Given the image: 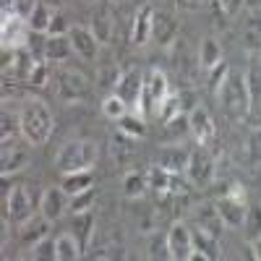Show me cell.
I'll list each match as a JSON object with an SVG mask.
<instances>
[{
    "instance_id": "obj_1",
    "label": "cell",
    "mask_w": 261,
    "mask_h": 261,
    "mask_svg": "<svg viewBox=\"0 0 261 261\" xmlns=\"http://www.w3.org/2000/svg\"><path fill=\"white\" fill-rule=\"evenodd\" d=\"M53 125H55V120H53L50 107L39 99L27 102L18 115V130L24 134L27 144H32V146L47 144V139L53 136Z\"/></svg>"
},
{
    "instance_id": "obj_2",
    "label": "cell",
    "mask_w": 261,
    "mask_h": 261,
    "mask_svg": "<svg viewBox=\"0 0 261 261\" xmlns=\"http://www.w3.org/2000/svg\"><path fill=\"white\" fill-rule=\"evenodd\" d=\"M217 99H220L222 110L227 113V118L232 120H243L251 113V99H248V89H246V76L230 71L225 76V81L217 89Z\"/></svg>"
},
{
    "instance_id": "obj_3",
    "label": "cell",
    "mask_w": 261,
    "mask_h": 261,
    "mask_svg": "<svg viewBox=\"0 0 261 261\" xmlns=\"http://www.w3.org/2000/svg\"><path fill=\"white\" fill-rule=\"evenodd\" d=\"M99 157V149L94 141L89 139H79V141H68L55 157V167L63 175H71V172H84L89 170Z\"/></svg>"
},
{
    "instance_id": "obj_4",
    "label": "cell",
    "mask_w": 261,
    "mask_h": 261,
    "mask_svg": "<svg viewBox=\"0 0 261 261\" xmlns=\"http://www.w3.org/2000/svg\"><path fill=\"white\" fill-rule=\"evenodd\" d=\"M167 97V79L162 71H149L144 76V92H141V102L136 110L144 113V110H160V105L165 102Z\"/></svg>"
},
{
    "instance_id": "obj_5",
    "label": "cell",
    "mask_w": 261,
    "mask_h": 261,
    "mask_svg": "<svg viewBox=\"0 0 261 261\" xmlns=\"http://www.w3.org/2000/svg\"><path fill=\"white\" fill-rule=\"evenodd\" d=\"M89 79L79 71H63L58 76V97L65 102H81L89 97Z\"/></svg>"
},
{
    "instance_id": "obj_6",
    "label": "cell",
    "mask_w": 261,
    "mask_h": 261,
    "mask_svg": "<svg viewBox=\"0 0 261 261\" xmlns=\"http://www.w3.org/2000/svg\"><path fill=\"white\" fill-rule=\"evenodd\" d=\"M144 92V76L139 68H128L115 79V94L128 105V107H139Z\"/></svg>"
},
{
    "instance_id": "obj_7",
    "label": "cell",
    "mask_w": 261,
    "mask_h": 261,
    "mask_svg": "<svg viewBox=\"0 0 261 261\" xmlns=\"http://www.w3.org/2000/svg\"><path fill=\"white\" fill-rule=\"evenodd\" d=\"M186 175L193 186H209L214 178V160L206 149H196L191 151L188 157V167H186Z\"/></svg>"
},
{
    "instance_id": "obj_8",
    "label": "cell",
    "mask_w": 261,
    "mask_h": 261,
    "mask_svg": "<svg viewBox=\"0 0 261 261\" xmlns=\"http://www.w3.org/2000/svg\"><path fill=\"white\" fill-rule=\"evenodd\" d=\"M6 217L11 222H18V225L32 220V196H29L27 186H13L11 188V193L6 196Z\"/></svg>"
},
{
    "instance_id": "obj_9",
    "label": "cell",
    "mask_w": 261,
    "mask_h": 261,
    "mask_svg": "<svg viewBox=\"0 0 261 261\" xmlns=\"http://www.w3.org/2000/svg\"><path fill=\"white\" fill-rule=\"evenodd\" d=\"M167 248H170V258L178 261H188L193 256V232L186 225H172L167 232Z\"/></svg>"
},
{
    "instance_id": "obj_10",
    "label": "cell",
    "mask_w": 261,
    "mask_h": 261,
    "mask_svg": "<svg viewBox=\"0 0 261 261\" xmlns=\"http://www.w3.org/2000/svg\"><path fill=\"white\" fill-rule=\"evenodd\" d=\"M0 32H3V47L8 50H18L24 47L27 42V32H29V21L21 18L18 13H11V16H3V27H0Z\"/></svg>"
},
{
    "instance_id": "obj_11",
    "label": "cell",
    "mask_w": 261,
    "mask_h": 261,
    "mask_svg": "<svg viewBox=\"0 0 261 261\" xmlns=\"http://www.w3.org/2000/svg\"><path fill=\"white\" fill-rule=\"evenodd\" d=\"M151 37L160 47H170L178 37V21L167 11H154V21H151Z\"/></svg>"
},
{
    "instance_id": "obj_12",
    "label": "cell",
    "mask_w": 261,
    "mask_h": 261,
    "mask_svg": "<svg viewBox=\"0 0 261 261\" xmlns=\"http://www.w3.org/2000/svg\"><path fill=\"white\" fill-rule=\"evenodd\" d=\"M217 209H220V217L225 220V227H241L246 222V199H235V196L222 193L220 201H217Z\"/></svg>"
},
{
    "instance_id": "obj_13",
    "label": "cell",
    "mask_w": 261,
    "mask_h": 261,
    "mask_svg": "<svg viewBox=\"0 0 261 261\" xmlns=\"http://www.w3.org/2000/svg\"><path fill=\"white\" fill-rule=\"evenodd\" d=\"M193 222H196V227H199V230H204V232H209L214 238H220L222 230H225V220L220 217L217 204L214 206L212 204H201L199 209L193 212Z\"/></svg>"
},
{
    "instance_id": "obj_14",
    "label": "cell",
    "mask_w": 261,
    "mask_h": 261,
    "mask_svg": "<svg viewBox=\"0 0 261 261\" xmlns=\"http://www.w3.org/2000/svg\"><path fill=\"white\" fill-rule=\"evenodd\" d=\"M188 128H191L193 139L199 141V146H206L214 139V123L204 107H193V113L188 115Z\"/></svg>"
},
{
    "instance_id": "obj_15",
    "label": "cell",
    "mask_w": 261,
    "mask_h": 261,
    "mask_svg": "<svg viewBox=\"0 0 261 261\" xmlns=\"http://www.w3.org/2000/svg\"><path fill=\"white\" fill-rule=\"evenodd\" d=\"M68 37H71V42H73V50H76L81 58L92 60V58L97 55V50H99V39L94 37L92 27H73Z\"/></svg>"
},
{
    "instance_id": "obj_16",
    "label": "cell",
    "mask_w": 261,
    "mask_h": 261,
    "mask_svg": "<svg viewBox=\"0 0 261 261\" xmlns=\"http://www.w3.org/2000/svg\"><path fill=\"white\" fill-rule=\"evenodd\" d=\"M68 199H71V196L63 191V186L60 188H47L45 196H42V206L39 209H42V214H45L50 222H55V220H60V217H63Z\"/></svg>"
},
{
    "instance_id": "obj_17",
    "label": "cell",
    "mask_w": 261,
    "mask_h": 261,
    "mask_svg": "<svg viewBox=\"0 0 261 261\" xmlns=\"http://www.w3.org/2000/svg\"><path fill=\"white\" fill-rule=\"evenodd\" d=\"M29 160V151L27 146H18L13 139L11 141H3V175H11V172L21 170Z\"/></svg>"
},
{
    "instance_id": "obj_18",
    "label": "cell",
    "mask_w": 261,
    "mask_h": 261,
    "mask_svg": "<svg viewBox=\"0 0 261 261\" xmlns=\"http://www.w3.org/2000/svg\"><path fill=\"white\" fill-rule=\"evenodd\" d=\"M246 76V89H248V99H251V113H261V60L253 58V63L248 65Z\"/></svg>"
},
{
    "instance_id": "obj_19",
    "label": "cell",
    "mask_w": 261,
    "mask_h": 261,
    "mask_svg": "<svg viewBox=\"0 0 261 261\" xmlns=\"http://www.w3.org/2000/svg\"><path fill=\"white\" fill-rule=\"evenodd\" d=\"M151 21H154V6L151 3H144L134 18V34H130V39H134V45H144V42L151 37Z\"/></svg>"
},
{
    "instance_id": "obj_20",
    "label": "cell",
    "mask_w": 261,
    "mask_h": 261,
    "mask_svg": "<svg viewBox=\"0 0 261 261\" xmlns=\"http://www.w3.org/2000/svg\"><path fill=\"white\" fill-rule=\"evenodd\" d=\"M113 29H115V16L107 6H97L94 16H92V32L99 42H110L113 39Z\"/></svg>"
},
{
    "instance_id": "obj_21",
    "label": "cell",
    "mask_w": 261,
    "mask_h": 261,
    "mask_svg": "<svg viewBox=\"0 0 261 261\" xmlns=\"http://www.w3.org/2000/svg\"><path fill=\"white\" fill-rule=\"evenodd\" d=\"M191 232H193V251H196V253H201L206 261L222 256L220 238H214V235H209V232H204V230H199V227L191 230Z\"/></svg>"
},
{
    "instance_id": "obj_22",
    "label": "cell",
    "mask_w": 261,
    "mask_h": 261,
    "mask_svg": "<svg viewBox=\"0 0 261 261\" xmlns=\"http://www.w3.org/2000/svg\"><path fill=\"white\" fill-rule=\"evenodd\" d=\"M188 157H191L188 151L172 146V149H162V151H160L157 165L165 167L167 172H172V175H180V172H186V167H188Z\"/></svg>"
},
{
    "instance_id": "obj_23",
    "label": "cell",
    "mask_w": 261,
    "mask_h": 261,
    "mask_svg": "<svg viewBox=\"0 0 261 261\" xmlns=\"http://www.w3.org/2000/svg\"><path fill=\"white\" fill-rule=\"evenodd\" d=\"M110 144H113V157H115L123 167H128L130 162L136 160V139H134V136H128V134H123V130H120L118 136H113Z\"/></svg>"
},
{
    "instance_id": "obj_24",
    "label": "cell",
    "mask_w": 261,
    "mask_h": 261,
    "mask_svg": "<svg viewBox=\"0 0 261 261\" xmlns=\"http://www.w3.org/2000/svg\"><path fill=\"white\" fill-rule=\"evenodd\" d=\"M55 246H58V261H76V258H81V251H84L81 241L76 235H71V232L58 235Z\"/></svg>"
},
{
    "instance_id": "obj_25",
    "label": "cell",
    "mask_w": 261,
    "mask_h": 261,
    "mask_svg": "<svg viewBox=\"0 0 261 261\" xmlns=\"http://www.w3.org/2000/svg\"><path fill=\"white\" fill-rule=\"evenodd\" d=\"M94 186V175L89 170H84V172H71V175H65L63 178V191L71 196H79V193H86V191H92Z\"/></svg>"
},
{
    "instance_id": "obj_26",
    "label": "cell",
    "mask_w": 261,
    "mask_h": 261,
    "mask_svg": "<svg viewBox=\"0 0 261 261\" xmlns=\"http://www.w3.org/2000/svg\"><path fill=\"white\" fill-rule=\"evenodd\" d=\"M47 230H50V220L45 214L42 217H32V220L24 222V230H21V238H24V243H39L42 238H47Z\"/></svg>"
},
{
    "instance_id": "obj_27",
    "label": "cell",
    "mask_w": 261,
    "mask_h": 261,
    "mask_svg": "<svg viewBox=\"0 0 261 261\" xmlns=\"http://www.w3.org/2000/svg\"><path fill=\"white\" fill-rule=\"evenodd\" d=\"M71 53H73V42H71V37H65V34L50 37L45 42V58L47 60H65Z\"/></svg>"
},
{
    "instance_id": "obj_28",
    "label": "cell",
    "mask_w": 261,
    "mask_h": 261,
    "mask_svg": "<svg viewBox=\"0 0 261 261\" xmlns=\"http://www.w3.org/2000/svg\"><path fill=\"white\" fill-rule=\"evenodd\" d=\"M172 172H167L165 167H160V165H154L149 172H146V180H149V188H154L160 196H165V193H170L172 191Z\"/></svg>"
},
{
    "instance_id": "obj_29",
    "label": "cell",
    "mask_w": 261,
    "mask_h": 261,
    "mask_svg": "<svg viewBox=\"0 0 261 261\" xmlns=\"http://www.w3.org/2000/svg\"><path fill=\"white\" fill-rule=\"evenodd\" d=\"M146 188H149L146 172H136V170L125 172V180H123V193L128 196V199H139V196H144V191H146Z\"/></svg>"
},
{
    "instance_id": "obj_30",
    "label": "cell",
    "mask_w": 261,
    "mask_h": 261,
    "mask_svg": "<svg viewBox=\"0 0 261 261\" xmlns=\"http://www.w3.org/2000/svg\"><path fill=\"white\" fill-rule=\"evenodd\" d=\"M243 45L248 53L258 55L261 53V18H248L246 27H243Z\"/></svg>"
},
{
    "instance_id": "obj_31",
    "label": "cell",
    "mask_w": 261,
    "mask_h": 261,
    "mask_svg": "<svg viewBox=\"0 0 261 261\" xmlns=\"http://www.w3.org/2000/svg\"><path fill=\"white\" fill-rule=\"evenodd\" d=\"M73 230H76V238L81 241V246L86 248L89 246V238H92V230H94V214L92 212H79L73 217Z\"/></svg>"
},
{
    "instance_id": "obj_32",
    "label": "cell",
    "mask_w": 261,
    "mask_h": 261,
    "mask_svg": "<svg viewBox=\"0 0 261 261\" xmlns=\"http://www.w3.org/2000/svg\"><path fill=\"white\" fill-rule=\"evenodd\" d=\"M180 113H183V94H167L165 102L160 105V118L170 123V120L180 118Z\"/></svg>"
},
{
    "instance_id": "obj_33",
    "label": "cell",
    "mask_w": 261,
    "mask_h": 261,
    "mask_svg": "<svg viewBox=\"0 0 261 261\" xmlns=\"http://www.w3.org/2000/svg\"><path fill=\"white\" fill-rule=\"evenodd\" d=\"M201 63H204V68H214V65H220L222 63V50H220V45H217V42L209 37V39H204L201 42Z\"/></svg>"
},
{
    "instance_id": "obj_34",
    "label": "cell",
    "mask_w": 261,
    "mask_h": 261,
    "mask_svg": "<svg viewBox=\"0 0 261 261\" xmlns=\"http://www.w3.org/2000/svg\"><path fill=\"white\" fill-rule=\"evenodd\" d=\"M243 227H246V241L248 243H253L256 238H261V206H248Z\"/></svg>"
},
{
    "instance_id": "obj_35",
    "label": "cell",
    "mask_w": 261,
    "mask_h": 261,
    "mask_svg": "<svg viewBox=\"0 0 261 261\" xmlns=\"http://www.w3.org/2000/svg\"><path fill=\"white\" fill-rule=\"evenodd\" d=\"M50 21H53V13L47 11V6L37 3L34 13L29 16V29L37 32V34H42V32H47V29H50Z\"/></svg>"
},
{
    "instance_id": "obj_36",
    "label": "cell",
    "mask_w": 261,
    "mask_h": 261,
    "mask_svg": "<svg viewBox=\"0 0 261 261\" xmlns=\"http://www.w3.org/2000/svg\"><path fill=\"white\" fill-rule=\"evenodd\" d=\"M102 113H105L107 118H110V120H120L123 115H128V105H125L118 94H113V97H107V99H105Z\"/></svg>"
},
{
    "instance_id": "obj_37",
    "label": "cell",
    "mask_w": 261,
    "mask_h": 261,
    "mask_svg": "<svg viewBox=\"0 0 261 261\" xmlns=\"http://www.w3.org/2000/svg\"><path fill=\"white\" fill-rule=\"evenodd\" d=\"M32 258H42V261H53L58 258V246L53 238H42L39 243L32 246Z\"/></svg>"
},
{
    "instance_id": "obj_38",
    "label": "cell",
    "mask_w": 261,
    "mask_h": 261,
    "mask_svg": "<svg viewBox=\"0 0 261 261\" xmlns=\"http://www.w3.org/2000/svg\"><path fill=\"white\" fill-rule=\"evenodd\" d=\"M120 130L128 134V136H134V139H141L146 134V125L139 115H123L120 118Z\"/></svg>"
},
{
    "instance_id": "obj_39",
    "label": "cell",
    "mask_w": 261,
    "mask_h": 261,
    "mask_svg": "<svg viewBox=\"0 0 261 261\" xmlns=\"http://www.w3.org/2000/svg\"><path fill=\"white\" fill-rule=\"evenodd\" d=\"M246 154L251 165H261V128H253L246 141Z\"/></svg>"
},
{
    "instance_id": "obj_40",
    "label": "cell",
    "mask_w": 261,
    "mask_h": 261,
    "mask_svg": "<svg viewBox=\"0 0 261 261\" xmlns=\"http://www.w3.org/2000/svg\"><path fill=\"white\" fill-rule=\"evenodd\" d=\"M246 0H214V8H217V16L222 18H235L238 13H241Z\"/></svg>"
},
{
    "instance_id": "obj_41",
    "label": "cell",
    "mask_w": 261,
    "mask_h": 261,
    "mask_svg": "<svg viewBox=\"0 0 261 261\" xmlns=\"http://www.w3.org/2000/svg\"><path fill=\"white\" fill-rule=\"evenodd\" d=\"M230 73V65L227 63H220V65H214L212 68V79H209V84L214 86V89H220V84L225 81V76Z\"/></svg>"
},
{
    "instance_id": "obj_42",
    "label": "cell",
    "mask_w": 261,
    "mask_h": 261,
    "mask_svg": "<svg viewBox=\"0 0 261 261\" xmlns=\"http://www.w3.org/2000/svg\"><path fill=\"white\" fill-rule=\"evenodd\" d=\"M0 120H3V128H0V134H3V141H11V139H13V134H16V120L8 115V110H3Z\"/></svg>"
},
{
    "instance_id": "obj_43",
    "label": "cell",
    "mask_w": 261,
    "mask_h": 261,
    "mask_svg": "<svg viewBox=\"0 0 261 261\" xmlns=\"http://www.w3.org/2000/svg\"><path fill=\"white\" fill-rule=\"evenodd\" d=\"M34 8H37V0H16V13L21 18H27V21L34 13Z\"/></svg>"
},
{
    "instance_id": "obj_44",
    "label": "cell",
    "mask_w": 261,
    "mask_h": 261,
    "mask_svg": "<svg viewBox=\"0 0 261 261\" xmlns=\"http://www.w3.org/2000/svg\"><path fill=\"white\" fill-rule=\"evenodd\" d=\"M45 81H47V65H45V63H37V68H34L29 84H32V86H45Z\"/></svg>"
},
{
    "instance_id": "obj_45",
    "label": "cell",
    "mask_w": 261,
    "mask_h": 261,
    "mask_svg": "<svg viewBox=\"0 0 261 261\" xmlns=\"http://www.w3.org/2000/svg\"><path fill=\"white\" fill-rule=\"evenodd\" d=\"M47 32H50V37H58V34H63V32H71V29H68V24H65V18H63V16H53Z\"/></svg>"
},
{
    "instance_id": "obj_46",
    "label": "cell",
    "mask_w": 261,
    "mask_h": 261,
    "mask_svg": "<svg viewBox=\"0 0 261 261\" xmlns=\"http://www.w3.org/2000/svg\"><path fill=\"white\" fill-rule=\"evenodd\" d=\"M89 201H92V191L73 196V212H76V214H79V212H86V204H89Z\"/></svg>"
},
{
    "instance_id": "obj_47",
    "label": "cell",
    "mask_w": 261,
    "mask_h": 261,
    "mask_svg": "<svg viewBox=\"0 0 261 261\" xmlns=\"http://www.w3.org/2000/svg\"><path fill=\"white\" fill-rule=\"evenodd\" d=\"M180 8H188V11H196V8H204L206 0H178Z\"/></svg>"
},
{
    "instance_id": "obj_48",
    "label": "cell",
    "mask_w": 261,
    "mask_h": 261,
    "mask_svg": "<svg viewBox=\"0 0 261 261\" xmlns=\"http://www.w3.org/2000/svg\"><path fill=\"white\" fill-rule=\"evenodd\" d=\"M0 8H3V16L16 13V0H0Z\"/></svg>"
},
{
    "instance_id": "obj_49",
    "label": "cell",
    "mask_w": 261,
    "mask_h": 261,
    "mask_svg": "<svg viewBox=\"0 0 261 261\" xmlns=\"http://www.w3.org/2000/svg\"><path fill=\"white\" fill-rule=\"evenodd\" d=\"M251 246H253V256H256V258H261V238H256V241H253Z\"/></svg>"
},
{
    "instance_id": "obj_50",
    "label": "cell",
    "mask_w": 261,
    "mask_h": 261,
    "mask_svg": "<svg viewBox=\"0 0 261 261\" xmlns=\"http://www.w3.org/2000/svg\"><path fill=\"white\" fill-rule=\"evenodd\" d=\"M246 3H248L251 8H261V0H246Z\"/></svg>"
},
{
    "instance_id": "obj_51",
    "label": "cell",
    "mask_w": 261,
    "mask_h": 261,
    "mask_svg": "<svg viewBox=\"0 0 261 261\" xmlns=\"http://www.w3.org/2000/svg\"><path fill=\"white\" fill-rule=\"evenodd\" d=\"M113 3H120V0H113Z\"/></svg>"
}]
</instances>
